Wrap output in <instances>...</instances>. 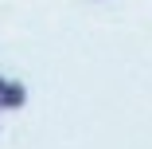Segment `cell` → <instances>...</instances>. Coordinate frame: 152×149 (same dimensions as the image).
Here are the masks:
<instances>
[{
    "mask_svg": "<svg viewBox=\"0 0 152 149\" xmlns=\"http://www.w3.org/2000/svg\"><path fill=\"white\" fill-rule=\"evenodd\" d=\"M0 102H4V110H23V106H27V82L8 79L4 90H0Z\"/></svg>",
    "mask_w": 152,
    "mask_h": 149,
    "instance_id": "6da1fadb",
    "label": "cell"
}]
</instances>
